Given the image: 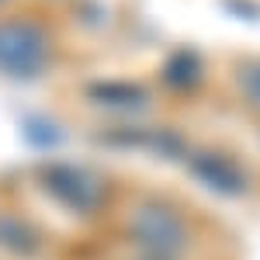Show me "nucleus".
<instances>
[{"label": "nucleus", "instance_id": "f257e3e1", "mask_svg": "<svg viewBox=\"0 0 260 260\" xmlns=\"http://www.w3.org/2000/svg\"><path fill=\"white\" fill-rule=\"evenodd\" d=\"M45 35L31 21H7L0 24V70L14 77H31L45 62Z\"/></svg>", "mask_w": 260, "mask_h": 260}]
</instances>
